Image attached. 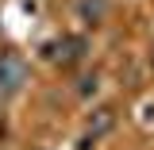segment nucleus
<instances>
[{
  "label": "nucleus",
  "instance_id": "nucleus-2",
  "mask_svg": "<svg viewBox=\"0 0 154 150\" xmlns=\"http://www.w3.org/2000/svg\"><path fill=\"white\" fill-rule=\"evenodd\" d=\"M77 12H81L85 23H100L108 16V0H77Z\"/></svg>",
  "mask_w": 154,
  "mask_h": 150
},
{
  "label": "nucleus",
  "instance_id": "nucleus-3",
  "mask_svg": "<svg viewBox=\"0 0 154 150\" xmlns=\"http://www.w3.org/2000/svg\"><path fill=\"white\" fill-rule=\"evenodd\" d=\"M108 127H112V112H96L93 119H89V135H93V139H96V135H104Z\"/></svg>",
  "mask_w": 154,
  "mask_h": 150
},
{
  "label": "nucleus",
  "instance_id": "nucleus-5",
  "mask_svg": "<svg viewBox=\"0 0 154 150\" xmlns=\"http://www.w3.org/2000/svg\"><path fill=\"white\" fill-rule=\"evenodd\" d=\"M77 93H81V96H93L96 93V77H81V81H77Z\"/></svg>",
  "mask_w": 154,
  "mask_h": 150
},
{
  "label": "nucleus",
  "instance_id": "nucleus-1",
  "mask_svg": "<svg viewBox=\"0 0 154 150\" xmlns=\"http://www.w3.org/2000/svg\"><path fill=\"white\" fill-rule=\"evenodd\" d=\"M19 85H23V66H19L16 58H0V89H8V93H12V89H19Z\"/></svg>",
  "mask_w": 154,
  "mask_h": 150
},
{
  "label": "nucleus",
  "instance_id": "nucleus-4",
  "mask_svg": "<svg viewBox=\"0 0 154 150\" xmlns=\"http://www.w3.org/2000/svg\"><path fill=\"white\" fill-rule=\"evenodd\" d=\"M139 123L143 127H154V100H143L139 104Z\"/></svg>",
  "mask_w": 154,
  "mask_h": 150
}]
</instances>
